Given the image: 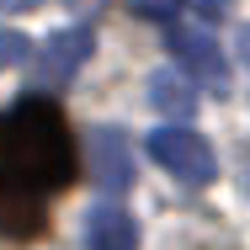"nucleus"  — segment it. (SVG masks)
Here are the masks:
<instances>
[{"mask_svg": "<svg viewBox=\"0 0 250 250\" xmlns=\"http://www.w3.org/2000/svg\"><path fill=\"white\" fill-rule=\"evenodd\" d=\"M80 176L75 133L48 96H21L0 112V234L38 240L48 229V202Z\"/></svg>", "mask_w": 250, "mask_h": 250, "instance_id": "obj_1", "label": "nucleus"}, {"mask_svg": "<svg viewBox=\"0 0 250 250\" xmlns=\"http://www.w3.org/2000/svg\"><path fill=\"white\" fill-rule=\"evenodd\" d=\"M149 154L176 176V181H187V187H208V181L218 176V160H213V149H208V139L192 133V128H181V123L154 128L149 133Z\"/></svg>", "mask_w": 250, "mask_h": 250, "instance_id": "obj_2", "label": "nucleus"}, {"mask_svg": "<svg viewBox=\"0 0 250 250\" xmlns=\"http://www.w3.org/2000/svg\"><path fill=\"white\" fill-rule=\"evenodd\" d=\"M165 48L176 53V69H187L197 85L218 91V96L229 91V64H224V53H218V43H213V32H202V27H192V21H176V16H170Z\"/></svg>", "mask_w": 250, "mask_h": 250, "instance_id": "obj_3", "label": "nucleus"}, {"mask_svg": "<svg viewBox=\"0 0 250 250\" xmlns=\"http://www.w3.org/2000/svg\"><path fill=\"white\" fill-rule=\"evenodd\" d=\"M96 48V32L91 27H64V32H53L48 43L38 48V85H69L75 75H80V64L91 59Z\"/></svg>", "mask_w": 250, "mask_h": 250, "instance_id": "obj_4", "label": "nucleus"}, {"mask_svg": "<svg viewBox=\"0 0 250 250\" xmlns=\"http://www.w3.org/2000/svg\"><path fill=\"white\" fill-rule=\"evenodd\" d=\"M91 181L101 192H123L133 181V149L123 128H91Z\"/></svg>", "mask_w": 250, "mask_h": 250, "instance_id": "obj_5", "label": "nucleus"}, {"mask_svg": "<svg viewBox=\"0 0 250 250\" xmlns=\"http://www.w3.org/2000/svg\"><path fill=\"white\" fill-rule=\"evenodd\" d=\"M85 250H139V224L117 202H101L85 218Z\"/></svg>", "mask_w": 250, "mask_h": 250, "instance_id": "obj_6", "label": "nucleus"}, {"mask_svg": "<svg viewBox=\"0 0 250 250\" xmlns=\"http://www.w3.org/2000/svg\"><path fill=\"white\" fill-rule=\"evenodd\" d=\"M149 101H154V112L187 117V112H197V85H192L187 69H160L149 80Z\"/></svg>", "mask_w": 250, "mask_h": 250, "instance_id": "obj_7", "label": "nucleus"}, {"mask_svg": "<svg viewBox=\"0 0 250 250\" xmlns=\"http://www.w3.org/2000/svg\"><path fill=\"white\" fill-rule=\"evenodd\" d=\"M27 38H21V32H0V69H11V64H21V59H27Z\"/></svg>", "mask_w": 250, "mask_h": 250, "instance_id": "obj_8", "label": "nucleus"}, {"mask_svg": "<svg viewBox=\"0 0 250 250\" xmlns=\"http://www.w3.org/2000/svg\"><path fill=\"white\" fill-rule=\"evenodd\" d=\"M38 0H0V11H32Z\"/></svg>", "mask_w": 250, "mask_h": 250, "instance_id": "obj_9", "label": "nucleus"}, {"mask_svg": "<svg viewBox=\"0 0 250 250\" xmlns=\"http://www.w3.org/2000/svg\"><path fill=\"white\" fill-rule=\"evenodd\" d=\"M240 59L250 64V27H240Z\"/></svg>", "mask_w": 250, "mask_h": 250, "instance_id": "obj_10", "label": "nucleus"}, {"mask_svg": "<svg viewBox=\"0 0 250 250\" xmlns=\"http://www.w3.org/2000/svg\"><path fill=\"white\" fill-rule=\"evenodd\" d=\"M245 192H250V160H245Z\"/></svg>", "mask_w": 250, "mask_h": 250, "instance_id": "obj_11", "label": "nucleus"}]
</instances>
